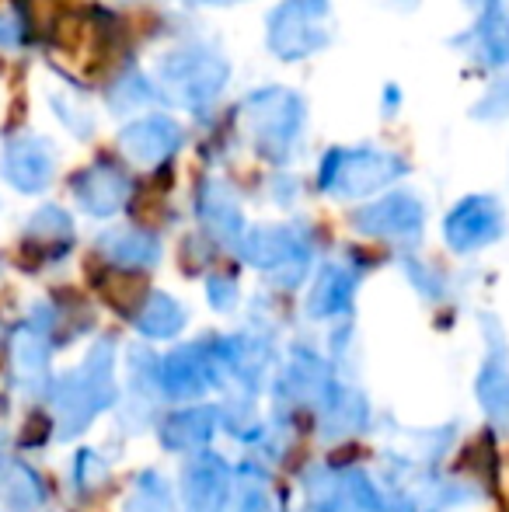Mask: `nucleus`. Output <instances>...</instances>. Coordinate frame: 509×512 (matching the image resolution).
<instances>
[{
	"mask_svg": "<svg viewBox=\"0 0 509 512\" xmlns=\"http://www.w3.org/2000/svg\"><path fill=\"white\" fill-rule=\"evenodd\" d=\"M116 356V342L112 338H98L81 366H74L63 377H53L46 398L49 415H53L56 425V439H77L98 415L116 408Z\"/></svg>",
	"mask_w": 509,
	"mask_h": 512,
	"instance_id": "obj_1",
	"label": "nucleus"
},
{
	"mask_svg": "<svg viewBox=\"0 0 509 512\" xmlns=\"http://www.w3.org/2000/svg\"><path fill=\"white\" fill-rule=\"evenodd\" d=\"M245 122L258 154L283 164L304 129V102L286 88H262L245 102Z\"/></svg>",
	"mask_w": 509,
	"mask_h": 512,
	"instance_id": "obj_2",
	"label": "nucleus"
},
{
	"mask_svg": "<svg viewBox=\"0 0 509 512\" xmlns=\"http://www.w3.org/2000/svg\"><path fill=\"white\" fill-rule=\"evenodd\" d=\"M224 359L217 342H185L157 359V391L161 401H199L210 391L224 387Z\"/></svg>",
	"mask_w": 509,
	"mask_h": 512,
	"instance_id": "obj_3",
	"label": "nucleus"
},
{
	"mask_svg": "<svg viewBox=\"0 0 509 512\" xmlns=\"http://www.w3.org/2000/svg\"><path fill=\"white\" fill-rule=\"evenodd\" d=\"M53 307H35L28 321H21L7 338V373L21 394H46L53 384Z\"/></svg>",
	"mask_w": 509,
	"mask_h": 512,
	"instance_id": "obj_4",
	"label": "nucleus"
},
{
	"mask_svg": "<svg viewBox=\"0 0 509 512\" xmlns=\"http://www.w3.org/2000/svg\"><path fill=\"white\" fill-rule=\"evenodd\" d=\"M241 255L248 265L269 272V279L283 290H293L311 269V237L304 227H255L241 241Z\"/></svg>",
	"mask_w": 509,
	"mask_h": 512,
	"instance_id": "obj_5",
	"label": "nucleus"
},
{
	"mask_svg": "<svg viewBox=\"0 0 509 512\" xmlns=\"http://www.w3.org/2000/svg\"><path fill=\"white\" fill-rule=\"evenodd\" d=\"M401 171H405V161L398 154L370 147L332 150L321 168V189L332 192L335 199H360L391 185L394 178H401Z\"/></svg>",
	"mask_w": 509,
	"mask_h": 512,
	"instance_id": "obj_6",
	"label": "nucleus"
},
{
	"mask_svg": "<svg viewBox=\"0 0 509 512\" xmlns=\"http://www.w3.org/2000/svg\"><path fill=\"white\" fill-rule=\"evenodd\" d=\"M227 77H231V67L213 49H178L161 60V81L168 95L192 112L210 105L224 91Z\"/></svg>",
	"mask_w": 509,
	"mask_h": 512,
	"instance_id": "obj_7",
	"label": "nucleus"
},
{
	"mask_svg": "<svg viewBox=\"0 0 509 512\" xmlns=\"http://www.w3.org/2000/svg\"><path fill=\"white\" fill-rule=\"evenodd\" d=\"M328 46V0H283L269 18V49L279 60H304Z\"/></svg>",
	"mask_w": 509,
	"mask_h": 512,
	"instance_id": "obj_8",
	"label": "nucleus"
},
{
	"mask_svg": "<svg viewBox=\"0 0 509 512\" xmlns=\"http://www.w3.org/2000/svg\"><path fill=\"white\" fill-rule=\"evenodd\" d=\"M335 373L318 352L297 349L290 352V363L286 370L279 373V384H276V408L279 411H321L325 401L335 394Z\"/></svg>",
	"mask_w": 509,
	"mask_h": 512,
	"instance_id": "obj_9",
	"label": "nucleus"
},
{
	"mask_svg": "<svg viewBox=\"0 0 509 512\" xmlns=\"http://www.w3.org/2000/svg\"><path fill=\"white\" fill-rule=\"evenodd\" d=\"M234 485V467L220 453H189L178 474V502L182 512H227Z\"/></svg>",
	"mask_w": 509,
	"mask_h": 512,
	"instance_id": "obj_10",
	"label": "nucleus"
},
{
	"mask_svg": "<svg viewBox=\"0 0 509 512\" xmlns=\"http://www.w3.org/2000/svg\"><path fill=\"white\" fill-rule=\"evenodd\" d=\"M506 230L503 206L492 196H468L461 199L443 220V237H447L450 251L457 255H471V251H482L489 244H496Z\"/></svg>",
	"mask_w": 509,
	"mask_h": 512,
	"instance_id": "obj_11",
	"label": "nucleus"
},
{
	"mask_svg": "<svg viewBox=\"0 0 509 512\" xmlns=\"http://www.w3.org/2000/svg\"><path fill=\"white\" fill-rule=\"evenodd\" d=\"M422 223H426V206L412 192H391V196L377 199V203L363 206L353 216V227L367 237H381V241L415 244L422 237Z\"/></svg>",
	"mask_w": 509,
	"mask_h": 512,
	"instance_id": "obj_12",
	"label": "nucleus"
},
{
	"mask_svg": "<svg viewBox=\"0 0 509 512\" xmlns=\"http://www.w3.org/2000/svg\"><path fill=\"white\" fill-rule=\"evenodd\" d=\"M0 175H4V182L11 185V189L28 192V196L49 189V182H53V175H56L53 143L32 133L14 136L4 147V157H0Z\"/></svg>",
	"mask_w": 509,
	"mask_h": 512,
	"instance_id": "obj_13",
	"label": "nucleus"
},
{
	"mask_svg": "<svg viewBox=\"0 0 509 512\" xmlns=\"http://www.w3.org/2000/svg\"><path fill=\"white\" fill-rule=\"evenodd\" d=\"M220 359H224V373L241 387L245 394H258L265 373L272 366V335L265 331H238L217 342Z\"/></svg>",
	"mask_w": 509,
	"mask_h": 512,
	"instance_id": "obj_14",
	"label": "nucleus"
},
{
	"mask_svg": "<svg viewBox=\"0 0 509 512\" xmlns=\"http://www.w3.org/2000/svg\"><path fill=\"white\" fill-rule=\"evenodd\" d=\"M157 401H161V391H157V359L150 349L133 345V349H129V387L123 398L119 425H126L129 432L147 429Z\"/></svg>",
	"mask_w": 509,
	"mask_h": 512,
	"instance_id": "obj_15",
	"label": "nucleus"
},
{
	"mask_svg": "<svg viewBox=\"0 0 509 512\" xmlns=\"http://www.w3.org/2000/svg\"><path fill=\"white\" fill-rule=\"evenodd\" d=\"M220 432V405H192L168 415L157 425L161 446L171 453H199Z\"/></svg>",
	"mask_w": 509,
	"mask_h": 512,
	"instance_id": "obj_16",
	"label": "nucleus"
},
{
	"mask_svg": "<svg viewBox=\"0 0 509 512\" xmlns=\"http://www.w3.org/2000/svg\"><path fill=\"white\" fill-rule=\"evenodd\" d=\"M178 143H182V129L171 119H164V115H147V119L133 122V126H126L119 133V150L133 164H143V168L168 161L178 150Z\"/></svg>",
	"mask_w": 509,
	"mask_h": 512,
	"instance_id": "obj_17",
	"label": "nucleus"
},
{
	"mask_svg": "<svg viewBox=\"0 0 509 512\" xmlns=\"http://www.w3.org/2000/svg\"><path fill=\"white\" fill-rule=\"evenodd\" d=\"M129 196L126 175L109 161H98L74 178V199L88 216H116Z\"/></svg>",
	"mask_w": 509,
	"mask_h": 512,
	"instance_id": "obj_18",
	"label": "nucleus"
},
{
	"mask_svg": "<svg viewBox=\"0 0 509 512\" xmlns=\"http://www.w3.org/2000/svg\"><path fill=\"white\" fill-rule=\"evenodd\" d=\"M199 220H203L206 234L217 237L227 248H241L245 241V213H241L238 199L227 185L220 182H206L199 189Z\"/></svg>",
	"mask_w": 509,
	"mask_h": 512,
	"instance_id": "obj_19",
	"label": "nucleus"
},
{
	"mask_svg": "<svg viewBox=\"0 0 509 512\" xmlns=\"http://www.w3.org/2000/svg\"><path fill=\"white\" fill-rule=\"evenodd\" d=\"M370 425V401L363 398L353 387H335V394L325 401V408L318 411V432L328 443H339V439L360 436Z\"/></svg>",
	"mask_w": 509,
	"mask_h": 512,
	"instance_id": "obj_20",
	"label": "nucleus"
},
{
	"mask_svg": "<svg viewBox=\"0 0 509 512\" xmlns=\"http://www.w3.org/2000/svg\"><path fill=\"white\" fill-rule=\"evenodd\" d=\"M98 251L105 262H112L116 269L136 272V269H154L161 262V241L150 230L136 227H116L109 234L98 237Z\"/></svg>",
	"mask_w": 509,
	"mask_h": 512,
	"instance_id": "obj_21",
	"label": "nucleus"
},
{
	"mask_svg": "<svg viewBox=\"0 0 509 512\" xmlns=\"http://www.w3.org/2000/svg\"><path fill=\"white\" fill-rule=\"evenodd\" d=\"M356 286H360V276L346 265H325L318 272L311 286V297H307V317L311 321H328V317H342L349 307H353Z\"/></svg>",
	"mask_w": 509,
	"mask_h": 512,
	"instance_id": "obj_22",
	"label": "nucleus"
},
{
	"mask_svg": "<svg viewBox=\"0 0 509 512\" xmlns=\"http://www.w3.org/2000/svg\"><path fill=\"white\" fill-rule=\"evenodd\" d=\"M49 499L46 478L25 460H7L0 467V506L7 512H39Z\"/></svg>",
	"mask_w": 509,
	"mask_h": 512,
	"instance_id": "obj_23",
	"label": "nucleus"
},
{
	"mask_svg": "<svg viewBox=\"0 0 509 512\" xmlns=\"http://www.w3.org/2000/svg\"><path fill=\"white\" fill-rule=\"evenodd\" d=\"M133 324L150 342H168V338L182 335V328L189 324V310L178 304L175 297H168V293L150 290L143 293L140 307L133 310Z\"/></svg>",
	"mask_w": 509,
	"mask_h": 512,
	"instance_id": "obj_24",
	"label": "nucleus"
},
{
	"mask_svg": "<svg viewBox=\"0 0 509 512\" xmlns=\"http://www.w3.org/2000/svg\"><path fill=\"white\" fill-rule=\"evenodd\" d=\"M74 241V220L63 213L60 206H42L39 213H32V220L25 223V244L39 248L46 255H63Z\"/></svg>",
	"mask_w": 509,
	"mask_h": 512,
	"instance_id": "obj_25",
	"label": "nucleus"
},
{
	"mask_svg": "<svg viewBox=\"0 0 509 512\" xmlns=\"http://www.w3.org/2000/svg\"><path fill=\"white\" fill-rule=\"evenodd\" d=\"M475 391H478V405L489 415V422L509 436V370L499 359H485L482 373L475 380Z\"/></svg>",
	"mask_w": 509,
	"mask_h": 512,
	"instance_id": "obj_26",
	"label": "nucleus"
},
{
	"mask_svg": "<svg viewBox=\"0 0 509 512\" xmlns=\"http://www.w3.org/2000/svg\"><path fill=\"white\" fill-rule=\"evenodd\" d=\"M269 509H272L269 474H265L255 460H245V464L234 471L227 512H269Z\"/></svg>",
	"mask_w": 509,
	"mask_h": 512,
	"instance_id": "obj_27",
	"label": "nucleus"
},
{
	"mask_svg": "<svg viewBox=\"0 0 509 512\" xmlns=\"http://www.w3.org/2000/svg\"><path fill=\"white\" fill-rule=\"evenodd\" d=\"M475 42H478V60L482 63H489V67L509 63V11L492 4L489 11H485V18L478 21Z\"/></svg>",
	"mask_w": 509,
	"mask_h": 512,
	"instance_id": "obj_28",
	"label": "nucleus"
},
{
	"mask_svg": "<svg viewBox=\"0 0 509 512\" xmlns=\"http://www.w3.org/2000/svg\"><path fill=\"white\" fill-rule=\"evenodd\" d=\"M123 512H178V499L157 471H140Z\"/></svg>",
	"mask_w": 509,
	"mask_h": 512,
	"instance_id": "obj_29",
	"label": "nucleus"
},
{
	"mask_svg": "<svg viewBox=\"0 0 509 512\" xmlns=\"http://www.w3.org/2000/svg\"><path fill=\"white\" fill-rule=\"evenodd\" d=\"M109 471H112L109 460H105L98 450H91V446H84V450L74 453V464H70V481H74V488L81 495H95L98 488H105Z\"/></svg>",
	"mask_w": 509,
	"mask_h": 512,
	"instance_id": "obj_30",
	"label": "nucleus"
},
{
	"mask_svg": "<svg viewBox=\"0 0 509 512\" xmlns=\"http://www.w3.org/2000/svg\"><path fill=\"white\" fill-rule=\"evenodd\" d=\"M150 98H154V88H150L147 77H140V74L119 77L109 91V102L116 112H129V108H136V105H147Z\"/></svg>",
	"mask_w": 509,
	"mask_h": 512,
	"instance_id": "obj_31",
	"label": "nucleus"
},
{
	"mask_svg": "<svg viewBox=\"0 0 509 512\" xmlns=\"http://www.w3.org/2000/svg\"><path fill=\"white\" fill-rule=\"evenodd\" d=\"M53 112L60 115V119L67 122L70 129H74V136H91V129H95V119H91V112L81 102H74V98L53 95Z\"/></svg>",
	"mask_w": 509,
	"mask_h": 512,
	"instance_id": "obj_32",
	"label": "nucleus"
},
{
	"mask_svg": "<svg viewBox=\"0 0 509 512\" xmlns=\"http://www.w3.org/2000/svg\"><path fill=\"white\" fill-rule=\"evenodd\" d=\"M206 300L217 314H227L238 307V283L231 276H210L206 279Z\"/></svg>",
	"mask_w": 509,
	"mask_h": 512,
	"instance_id": "obj_33",
	"label": "nucleus"
},
{
	"mask_svg": "<svg viewBox=\"0 0 509 512\" xmlns=\"http://www.w3.org/2000/svg\"><path fill=\"white\" fill-rule=\"evenodd\" d=\"M506 112H509V74L492 81V88L485 91L475 115H482V119H499V115H506Z\"/></svg>",
	"mask_w": 509,
	"mask_h": 512,
	"instance_id": "obj_34",
	"label": "nucleus"
},
{
	"mask_svg": "<svg viewBox=\"0 0 509 512\" xmlns=\"http://www.w3.org/2000/svg\"><path fill=\"white\" fill-rule=\"evenodd\" d=\"M405 269H408V279H412V286L422 293V297H429V300H440L443 293H447V290H443V279L436 276L433 269H422V265H415V262H408Z\"/></svg>",
	"mask_w": 509,
	"mask_h": 512,
	"instance_id": "obj_35",
	"label": "nucleus"
},
{
	"mask_svg": "<svg viewBox=\"0 0 509 512\" xmlns=\"http://www.w3.org/2000/svg\"><path fill=\"white\" fill-rule=\"evenodd\" d=\"M18 39H21V25L14 18H0V46H18Z\"/></svg>",
	"mask_w": 509,
	"mask_h": 512,
	"instance_id": "obj_36",
	"label": "nucleus"
},
{
	"mask_svg": "<svg viewBox=\"0 0 509 512\" xmlns=\"http://www.w3.org/2000/svg\"><path fill=\"white\" fill-rule=\"evenodd\" d=\"M206 4H238V0H206Z\"/></svg>",
	"mask_w": 509,
	"mask_h": 512,
	"instance_id": "obj_37",
	"label": "nucleus"
},
{
	"mask_svg": "<svg viewBox=\"0 0 509 512\" xmlns=\"http://www.w3.org/2000/svg\"><path fill=\"white\" fill-rule=\"evenodd\" d=\"M0 272H4V265H0Z\"/></svg>",
	"mask_w": 509,
	"mask_h": 512,
	"instance_id": "obj_38",
	"label": "nucleus"
}]
</instances>
